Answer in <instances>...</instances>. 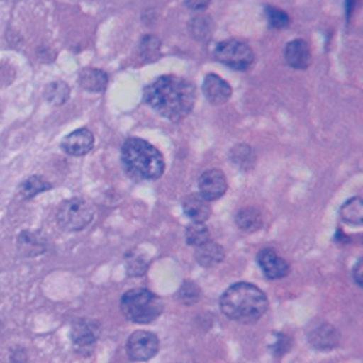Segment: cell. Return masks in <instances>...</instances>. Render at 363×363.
I'll return each instance as SVG.
<instances>
[{
	"instance_id": "13",
	"label": "cell",
	"mask_w": 363,
	"mask_h": 363,
	"mask_svg": "<svg viewBox=\"0 0 363 363\" xmlns=\"http://www.w3.org/2000/svg\"><path fill=\"white\" fill-rule=\"evenodd\" d=\"M288 66L295 70H305L311 65L309 45L302 39H295L285 46L284 50Z\"/></svg>"
},
{
	"instance_id": "22",
	"label": "cell",
	"mask_w": 363,
	"mask_h": 363,
	"mask_svg": "<svg viewBox=\"0 0 363 363\" xmlns=\"http://www.w3.org/2000/svg\"><path fill=\"white\" fill-rule=\"evenodd\" d=\"M230 158L231 161L244 171L251 169L255 165L257 161V155L255 151L252 150V147L247 145V144H238L235 145L231 152H230Z\"/></svg>"
},
{
	"instance_id": "33",
	"label": "cell",
	"mask_w": 363,
	"mask_h": 363,
	"mask_svg": "<svg viewBox=\"0 0 363 363\" xmlns=\"http://www.w3.org/2000/svg\"><path fill=\"white\" fill-rule=\"evenodd\" d=\"M2 329H4V322L0 320V330H2Z\"/></svg>"
},
{
	"instance_id": "18",
	"label": "cell",
	"mask_w": 363,
	"mask_h": 363,
	"mask_svg": "<svg viewBox=\"0 0 363 363\" xmlns=\"http://www.w3.org/2000/svg\"><path fill=\"white\" fill-rule=\"evenodd\" d=\"M79 84L82 89L90 93H101L108 84V76L106 72L94 67H87L80 72Z\"/></svg>"
},
{
	"instance_id": "28",
	"label": "cell",
	"mask_w": 363,
	"mask_h": 363,
	"mask_svg": "<svg viewBox=\"0 0 363 363\" xmlns=\"http://www.w3.org/2000/svg\"><path fill=\"white\" fill-rule=\"evenodd\" d=\"M265 15H267L269 26L274 28V29H285V28L289 26V22H291L289 16L284 11H281L278 8L268 6L265 9Z\"/></svg>"
},
{
	"instance_id": "15",
	"label": "cell",
	"mask_w": 363,
	"mask_h": 363,
	"mask_svg": "<svg viewBox=\"0 0 363 363\" xmlns=\"http://www.w3.org/2000/svg\"><path fill=\"white\" fill-rule=\"evenodd\" d=\"M183 211L193 223H206L211 217V206L201 194H190L183 201Z\"/></svg>"
},
{
	"instance_id": "14",
	"label": "cell",
	"mask_w": 363,
	"mask_h": 363,
	"mask_svg": "<svg viewBox=\"0 0 363 363\" xmlns=\"http://www.w3.org/2000/svg\"><path fill=\"white\" fill-rule=\"evenodd\" d=\"M339 340H340L339 330L329 323L319 325L315 329H312L309 333V343L316 350H332L339 345Z\"/></svg>"
},
{
	"instance_id": "7",
	"label": "cell",
	"mask_w": 363,
	"mask_h": 363,
	"mask_svg": "<svg viewBox=\"0 0 363 363\" xmlns=\"http://www.w3.org/2000/svg\"><path fill=\"white\" fill-rule=\"evenodd\" d=\"M160 349V340L152 332L135 330L125 343V352L133 362H147L152 359Z\"/></svg>"
},
{
	"instance_id": "21",
	"label": "cell",
	"mask_w": 363,
	"mask_h": 363,
	"mask_svg": "<svg viewBox=\"0 0 363 363\" xmlns=\"http://www.w3.org/2000/svg\"><path fill=\"white\" fill-rule=\"evenodd\" d=\"M339 217L345 224L362 225L363 223V200L360 197H353L347 200L339 208Z\"/></svg>"
},
{
	"instance_id": "10",
	"label": "cell",
	"mask_w": 363,
	"mask_h": 363,
	"mask_svg": "<svg viewBox=\"0 0 363 363\" xmlns=\"http://www.w3.org/2000/svg\"><path fill=\"white\" fill-rule=\"evenodd\" d=\"M94 147V135L89 128H79L67 134L62 141V150L73 157L89 154Z\"/></svg>"
},
{
	"instance_id": "1",
	"label": "cell",
	"mask_w": 363,
	"mask_h": 363,
	"mask_svg": "<svg viewBox=\"0 0 363 363\" xmlns=\"http://www.w3.org/2000/svg\"><path fill=\"white\" fill-rule=\"evenodd\" d=\"M196 97L194 84L178 76H161L144 91L145 103L172 123H179L193 111Z\"/></svg>"
},
{
	"instance_id": "31",
	"label": "cell",
	"mask_w": 363,
	"mask_h": 363,
	"mask_svg": "<svg viewBox=\"0 0 363 363\" xmlns=\"http://www.w3.org/2000/svg\"><path fill=\"white\" fill-rule=\"evenodd\" d=\"M11 359L13 363H28V352L22 346H16L12 349Z\"/></svg>"
},
{
	"instance_id": "4",
	"label": "cell",
	"mask_w": 363,
	"mask_h": 363,
	"mask_svg": "<svg viewBox=\"0 0 363 363\" xmlns=\"http://www.w3.org/2000/svg\"><path fill=\"white\" fill-rule=\"evenodd\" d=\"M120 309L123 315L134 323H151L162 313L164 303L151 291L135 288L121 296Z\"/></svg>"
},
{
	"instance_id": "26",
	"label": "cell",
	"mask_w": 363,
	"mask_h": 363,
	"mask_svg": "<svg viewBox=\"0 0 363 363\" xmlns=\"http://www.w3.org/2000/svg\"><path fill=\"white\" fill-rule=\"evenodd\" d=\"M201 298V289L200 286L193 282V281H184L181 284L178 292H177V299L178 302L184 303V305H196Z\"/></svg>"
},
{
	"instance_id": "2",
	"label": "cell",
	"mask_w": 363,
	"mask_h": 363,
	"mask_svg": "<svg viewBox=\"0 0 363 363\" xmlns=\"http://www.w3.org/2000/svg\"><path fill=\"white\" fill-rule=\"evenodd\" d=\"M268 298L262 289L250 282L231 285L220 298L223 313L240 323H255L268 311Z\"/></svg>"
},
{
	"instance_id": "6",
	"label": "cell",
	"mask_w": 363,
	"mask_h": 363,
	"mask_svg": "<svg viewBox=\"0 0 363 363\" xmlns=\"http://www.w3.org/2000/svg\"><path fill=\"white\" fill-rule=\"evenodd\" d=\"M214 56L220 63L240 72L248 70L254 65L255 59L252 49L247 43L235 39L218 43Z\"/></svg>"
},
{
	"instance_id": "8",
	"label": "cell",
	"mask_w": 363,
	"mask_h": 363,
	"mask_svg": "<svg viewBox=\"0 0 363 363\" xmlns=\"http://www.w3.org/2000/svg\"><path fill=\"white\" fill-rule=\"evenodd\" d=\"M199 187H200V194L207 200V201H217L220 200L228 189L227 183V177L221 169L213 168L200 177L199 181Z\"/></svg>"
},
{
	"instance_id": "27",
	"label": "cell",
	"mask_w": 363,
	"mask_h": 363,
	"mask_svg": "<svg viewBox=\"0 0 363 363\" xmlns=\"http://www.w3.org/2000/svg\"><path fill=\"white\" fill-rule=\"evenodd\" d=\"M161 50V42L155 36H145L140 43V53L147 62L158 59Z\"/></svg>"
},
{
	"instance_id": "23",
	"label": "cell",
	"mask_w": 363,
	"mask_h": 363,
	"mask_svg": "<svg viewBox=\"0 0 363 363\" xmlns=\"http://www.w3.org/2000/svg\"><path fill=\"white\" fill-rule=\"evenodd\" d=\"M214 23L208 15H199L190 21L189 30L196 40H206L213 35Z\"/></svg>"
},
{
	"instance_id": "29",
	"label": "cell",
	"mask_w": 363,
	"mask_h": 363,
	"mask_svg": "<svg viewBox=\"0 0 363 363\" xmlns=\"http://www.w3.org/2000/svg\"><path fill=\"white\" fill-rule=\"evenodd\" d=\"M147 271V262L141 257L130 258L127 262V272L131 277H140L144 275Z\"/></svg>"
},
{
	"instance_id": "5",
	"label": "cell",
	"mask_w": 363,
	"mask_h": 363,
	"mask_svg": "<svg viewBox=\"0 0 363 363\" xmlns=\"http://www.w3.org/2000/svg\"><path fill=\"white\" fill-rule=\"evenodd\" d=\"M94 207L84 199H70L60 204L56 220L62 230L76 233L87 228L94 220Z\"/></svg>"
},
{
	"instance_id": "25",
	"label": "cell",
	"mask_w": 363,
	"mask_h": 363,
	"mask_svg": "<svg viewBox=\"0 0 363 363\" xmlns=\"http://www.w3.org/2000/svg\"><path fill=\"white\" fill-rule=\"evenodd\" d=\"M186 238L187 244L191 247H200L211 240L208 228L204 225V223H191L186 230Z\"/></svg>"
},
{
	"instance_id": "17",
	"label": "cell",
	"mask_w": 363,
	"mask_h": 363,
	"mask_svg": "<svg viewBox=\"0 0 363 363\" xmlns=\"http://www.w3.org/2000/svg\"><path fill=\"white\" fill-rule=\"evenodd\" d=\"M224 258H225V251L223 245L211 240L197 247L196 250V261L199 262V265L204 268H211L214 265H218L224 261Z\"/></svg>"
},
{
	"instance_id": "9",
	"label": "cell",
	"mask_w": 363,
	"mask_h": 363,
	"mask_svg": "<svg viewBox=\"0 0 363 363\" xmlns=\"http://www.w3.org/2000/svg\"><path fill=\"white\" fill-rule=\"evenodd\" d=\"M257 262L268 279H281L288 275V262L272 248H264L257 255Z\"/></svg>"
},
{
	"instance_id": "11",
	"label": "cell",
	"mask_w": 363,
	"mask_h": 363,
	"mask_svg": "<svg viewBox=\"0 0 363 363\" xmlns=\"http://www.w3.org/2000/svg\"><path fill=\"white\" fill-rule=\"evenodd\" d=\"M99 333H100V326L97 322L79 319L73 325L70 336L76 347H79L80 350H86V349H91L96 345L99 339Z\"/></svg>"
},
{
	"instance_id": "32",
	"label": "cell",
	"mask_w": 363,
	"mask_h": 363,
	"mask_svg": "<svg viewBox=\"0 0 363 363\" xmlns=\"http://www.w3.org/2000/svg\"><path fill=\"white\" fill-rule=\"evenodd\" d=\"M353 281L356 282V285L363 286V259L362 258L357 261V264L353 268Z\"/></svg>"
},
{
	"instance_id": "3",
	"label": "cell",
	"mask_w": 363,
	"mask_h": 363,
	"mask_svg": "<svg viewBox=\"0 0 363 363\" xmlns=\"http://www.w3.org/2000/svg\"><path fill=\"white\" fill-rule=\"evenodd\" d=\"M125 171L137 179H158L165 169L162 154L148 141L131 137L121 147Z\"/></svg>"
},
{
	"instance_id": "20",
	"label": "cell",
	"mask_w": 363,
	"mask_h": 363,
	"mask_svg": "<svg viewBox=\"0 0 363 363\" xmlns=\"http://www.w3.org/2000/svg\"><path fill=\"white\" fill-rule=\"evenodd\" d=\"M52 190V184L49 181L40 175H32L26 178L19 187V196L23 200H32L36 196Z\"/></svg>"
},
{
	"instance_id": "19",
	"label": "cell",
	"mask_w": 363,
	"mask_h": 363,
	"mask_svg": "<svg viewBox=\"0 0 363 363\" xmlns=\"http://www.w3.org/2000/svg\"><path fill=\"white\" fill-rule=\"evenodd\" d=\"M235 223H237L238 228H241L242 231L255 233L262 228L264 218H262L261 211H258L257 208H252V207H247L237 213Z\"/></svg>"
},
{
	"instance_id": "16",
	"label": "cell",
	"mask_w": 363,
	"mask_h": 363,
	"mask_svg": "<svg viewBox=\"0 0 363 363\" xmlns=\"http://www.w3.org/2000/svg\"><path fill=\"white\" fill-rule=\"evenodd\" d=\"M16 244H18V252L26 258L39 257V255L45 254L48 250L46 240L43 237H40L39 234L30 233V231H22L18 235Z\"/></svg>"
},
{
	"instance_id": "12",
	"label": "cell",
	"mask_w": 363,
	"mask_h": 363,
	"mask_svg": "<svg viewBox=\"0 0 363 363\" xmlns=\"http://www.w3.org/2000/svg\"><path fill=\"white\" fill-rule=\"evenodd\" d=\"M203 91L206 99L214 106L225 104L233 96V87L230 86V83L213 73L206 76L203 83Z\"/></svg>"
},
{
	"instance_id": "24",
	"label": "cell",
	"mask_w": 363,
	"mask_h": 363,
	"mask_svg": "<svg viewBox=\"0 0 363 363\" xmlns=\"http://www.w3.org/2000/svg\"><path fill=\"white\" fill-rule=\"evenodd\" d=\"M45 99L55 106H63L70 99V87L62 80L52 82L45 89Z\"/></svg>"
},
{
	"instance_id": "30",
	"label": "cell",
	"mask_w": 363,
	"mask_h": 363,
	"mask_svg": "<svg viewBox=\"0 0 363 363\" xmlns=\"http://www.w3.org/2000/svg\"><path fill=\"white\" fill-rule=\"evenodd\" d=\"M184 2L189 9L194 11V12H201L210 6L211 0H184Z\"/></svg>"
}]
</instances>
